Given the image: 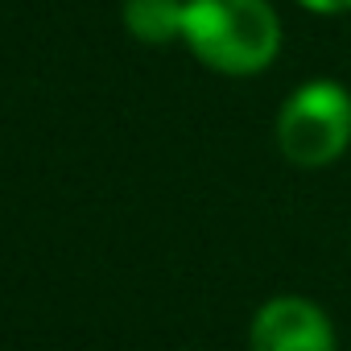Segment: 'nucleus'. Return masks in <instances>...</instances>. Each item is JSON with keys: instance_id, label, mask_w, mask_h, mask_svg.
<instances>
[{"instance_id": "nucleus-1", "label": "nucleus", "mask_w": 351, "mask_h": 351, "mask_svg": "<svg viewBox=\"0 0 351 351\" xmlns=\"http://www.w3.org/2000/svg\"><path fill=\"white\" fill-rule=\"evenodd\" d=\"M182 38L223 75H256L277 58L281 25L265 0H186Z\"/></svg>"}, {"instance_id": "nucleus-2", "label": "nucleus", "mask_w": 351, "mask_h": 351, "mask_svg": "<svg viewBox=\"0 0 351 351\" xmlns=\"http://www.w3.org/2000/svg\"><path fill=\"white\" fill-rule=\"evenodd\" d=\"M347 141H351V95L339 83L318 79L285 99L277 116V145L293 165L318 169L335 161L347 149Z\"/></svg>"}, {"instance_id": "nucleus-3", "label": "nucleus", "mask_w": 351, "mask_h": 351, "mask_svg": "<svg viewBox=\"0 0 351 351\" xmlns=\"http://www.w3.org/2000/svg\"><path fill=\"white\" fill-rule=\"evenodd\" d=\"M252 351H335V330L314 302L273 298L252 322Z\"/></svg>"}, {"instance_id": "nucleus-4", "label": "nucleus", "mask_w": 351, "mask_h": 351, "mask_svg": "<svg viewBox=\"0 0 351 351\" xmlns=\"http://www.w3.org/2000/svg\"><path fill=\"white\" fill-rule=\"evenodd\" d=\"M182 13H186L182 0H128L124 25L132 29V38L161 46V42H173L182 34Z\"/></svg>"}, {"instance_id": "nucleus-5", "label": "nucleus", "mask_w": 351, "mask_h": 351, "mask_svg": "<svg viewBox=\"0 0 351 351\" xmlns=\"http://www.w3.org/2000/svg\"><path fill=\"white\" fill-rule=\"evenodd\" d=\"M310 13H351V0H298Z\"/></svg>"}]
</instances>
